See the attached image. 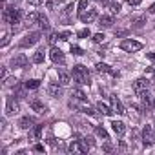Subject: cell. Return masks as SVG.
<instances>
[{
	"mask_svg": "<svg viewBox=\"0 0 155 155\" xmlns=\"http://www.w3.org/2000/svg\"><path fill=\"white\" fill-rule=\"evenodd\" d=\"M73 79H75V82H77V84H82V86H88V84L91 82L88 69H86L84 66H81V64L73 66Z\"/></svg>",
	"mask_w": 155,
	"mask_h": 155,
	"instance_id": "1",
	"label": "cell"
},
{
	"mask_svg": "<svg viewBox=\"0 0 155 155\" xmlns=\"http://www.w3.org/2000/svg\"><path fill=\"white\" fill-rule=\"evenodd\" d=\"M2 18H4V22H6V24H13V26H15V24H20L22 11H20V9H17V8H15V4H13V6H8V8L4 9V17H2Z\"/></svg>",
	"mask_w": 155,
	"mask_h": 155,
	"instance_id": "2",
	"label": "cell"
},
{
	"mask_svg": "<svg viewBox=\"0 0 155 155\" xmlns=\"http://www.w3.org/2000/svg\"><path fill=\"white\" fill-rule=\"evenodd\" d=\"M69 106H71V108H77V110H81L82 113H88V115H95L93 108H90L88 104H84V99H77V97H73V99L69 101Z\"/></svg>",
	"mask_w": 155,
	"mask_h": 155,
	"instance_id": "3",
	"label": "cell"
},
{
	"mask_svg": "<svg viewBox=\"0 0 155 155\" xmlns=\"http://www.w3.org/2000/svg\"><path fill=\"white\" fill-rule=\"evenodd\" d=\"M38 40H40V33H38V31L28 33V35L20 40V48H31V46H35Z\"/></svg>",
	"mask_w": 155,
	"mask_h": 155,
	"instance_id": "4",
	"label": "cell"
},
{
	"mask_svg": "<svg viewBox=\"0 0 155 155\" xmlns=\"http://www.w3.org/2000/svg\"><path fill=\"white\" fill-rule=\"evenodd\" d=\"M120 49H124V51H128V53H133V51L142 49V44H140V42H137V40L126 38V40H122V42H120Z\"/></svg>",
	"mask_w": 155,
	"mask_h": 155,
	"instance_id": "5",
	"label": "cell"
},
{
	"mask_svg": "<svg viewBox=\"0 0 155 155\" xmlns=\"http://www.w3.org/2000/svg\"><path fill=\"white\" fill-rule=\"evenodd\" d=\"M142 142H144V146H151L155 142V131H153L151 126H144V130H142Z\"/></svg>",
	"mask_w": 155,
	"mask_h": 155,
	"instance_id": "6",
	"label": "cell"
},
{
	"mask_svg": "<svg viewBox=\"0 0 155 155\" xmlns=\"http://www.w3.org/2000/svg\"><path fill=\"white\" fill-rule=\"evenodd\" d=\"M148 90H150V81H148V79H139V81L133 82V91H135L137 95H140V93H144V91H148Z\"/></svg>",
	"mask_w": 155,
	"mask_h": 155,
	"instance_id": "7",
	"label": "cell"
},
{
	"mask_svg": "<svg viewBox=\"0 0 155 155\" xmlns=\"http://www.w3.org/2000/svg\"><path fill=\"white\" fill-rule=\"evenodd\" d=\"M18 111H20L18 102H17L13 97H9V99H8V102H6V115H8V117H13V115H17Z\"/></svg>",
	"mask_w": 155,
	"mask_h": 155,
	"instance_id": "8",
	"label": "cell"
},
{
	"mask_svg": "<svg viewBox=\"0 0 155 155\" xmlns=\"http://www.w3.org/2000/svg\"><path fill=\"white\" fill-rule=\"evenodd\" d=\"M79 18H81V22H84V24H90V22H93V20L97 18V9H93V8H88L84 13H81V15H79Z\"/></svg>",
	"mask_w": 155,
	"mask_h": 155,
	"instance_id": "9",
	"label": "cell"
},
{
	"mask_svg": "<svg viewBox=\"0 0 155 155\" xmlns=\"http://www.w3.org/2000/svg\"><path fill=\"white\" fill-rule=\"evenodd\" d=\"M26 64H28V57L24 53H18V55L11 57V66L13 68H24Z\"/></svg>",
	"mask_w": 155,
	"mask_h": 155,
	"instance_id": "10",
	"label": "cell"
},
{
	"mask_svg": "<svg viewBox=\"0 0 155 155\" xmlns=\"http://www.w3.org/2000/svg\"><path fill=\"white\" fill-rule=\"evenodd\" d=\"M29 106H31L33 111H37V113H40V115L48 111V106H46L44 102H40L38 99H31V101H29Z\"/></svg>",
	"mask_w": 155,
	"mask_h": 155,
	"instance_id": "11",
	"label": "cell"
},
{
	"mask_svg": "<svg viewBox=\"0 0 155 155\" xmlns=\"http://www.w3.org/2000/svg\"><path fill=\"white\" fill-rule=\"evenodd\" d=\"M58 82H60V86H69V84H71V75H69V71H66L64 68L58 69Z\"/></svg>",
	"mask_w": 155,
	"mask_h": 155,
	"instance_id": "12",
	"label": "cell"
},
{
	"mask_svg": "<svg viewBox=\"0 0 155 155\" xmlns=\"http://www.w3.org/2000/svg\"><path fill=\"white\" fill-rule=\"evenodd\" d=\"M111 130H113V133H115L117 137H122V135L126 133V126H124L122 120H113V122H111Z\"/></svg>",
	"mask_w": 155,
	"mask_h": 155,
	"instance_id": "13",
	"label": "cell"
},
{
	"mask_svg": "<svg viewBox=\"0 0 155 155\" xmlns=\"http://www.w3.org/2000/svg\"><path fill=\"white\" fill-rule=\"evenodd\" d=\"M49 57H51V60H53L55 64H64V60H66V57H64V53H62L60 49H57V48H53V49H51V53H49Z\"/></svg>",
	"mask_w": 155,
	"mask_h": 155,
	"instance_id": "14",
	"label": "cell"
},
{
	"mask_svg": "<svg viewBox=\"0 0 155 155\" xmlns=\"http://www.w3.org/2000/svg\"><path fill=\"white\" fill-rule=\"evenodd\" d=\"M111 106H113V111L115 113H119V115H124L126 113V110H124L122 102L117 99V95H111Z\"/></svg>",
	"mask_w": 155,
	"mask_h": 155,
	"instance_id": "15",
	"label": "cell"
},
{
	"mask_svg": "<svg viewBox=\"0 0 155 155\" xmlns=\"http://www.w3.org/2000/svg\"><path fill=\"white\" fill-rule=\"evenodd\" d=\"M95 68H97V71H99V73H106V75L117 77V73H115V71L111 69V66H108V64H104V62H99V64H97Z\"/></svg>",
	"mask_w": 155,
	"mask_h": 155,
	"instance_id": "16",
	"label": "cell"
},
{
	"mask_svg": "<svg viewBox=\"0 0 155 155\" xmlns=\"http://www.w3.org/2000/svg\"><path fill=\"white\" fill-rule=\"evenodd\" d=\"M33 124H35V119L29 117V115H28V117H22V119L18 120V128H20V130H29Z\"/></svg>",
	"mask_w": 155,
	"mask_h": 155,
	"instance_id": "17",
	"label": "cell"
},
{
	"mask_svg": "<svg viewBox=\"0 0 155 155\" xmlns=\"http://www.w3.org/2000/svg\"><path fill=\"white\" fill-rule=\"evenodd\" d=\"M48 93H49L51 97L58 99V97H62V88H60L58 84H49V86H48Z\"/></svg>",
	"mask_w": 155,
	"mask_h": 155,
	"instance_id": "18",
	"label": "cell"
},
{
	"mask_svg": "<svg viewBox=\"0 0 155 155\" xmlns=\"http://www.w3.org/2000/svg\"><path fill=\"white\" fill-rule=\"evenodd\" d=\"M99 26H101V28H111V26H113V17H111V15L101 17V18H99Z\"/></svg>",
	"mask_w": 155,
	"mask_h": 155,
	"instance_id": "19",
	"label": "cell"
},
{
	"mask_svg": "<svg viewBox=\"0 0 155 155\" xmlns=\"http://www.w3.org/2000/svg\"><path fill=\"white\" fill-rule=\"evenodd\" d=\"M69 151H71V153H84L82 142H81V140H73V142L69 144Z\"/></svg>",
	"mask_w": 155,
	"mask_h": 155,
	"instance_id": "20",
	"label": "cell"
},
{
	"mask_svg": "<svg viewBox=\"0 0 155 155\" xmlns=\"http://www.w3.org/2000/svg\"><path fill=\"white\" fill-rule=\"evenodd\" d=\"M38 13H35V11H31V13H28L26 15V18H24V22L28 24V26H31V24H38Z\"/></svg>",
	"mask_w": 155,
	"mask_h": 155,
	"instance_id": "21",
	"label": "cell"
},
{
	"mask_svg": "<svg viewBox=\"0 0 155 155\" xmlns=\"http://www.w3.org/2000/svg\"><path fill=\"white\" fill-rule=\"evenodd\" d=\"M97 110L102 113V115H111V113H115L108 104H104V102H97Z\"/></svg>",
	"mask_w": 155,
	"mask_h": 155,
	"instance_id": "22",
	"label": "cell"
},
{
	"mask_svg": "<svg viewBox=\"0 0 155 155\" xmlns=\"http://www.w3.org/2000/svg\"><path fill=\"white\" fill-rule=\"evenodd\" d=\"M139 97L142 99V104H144V108H151V106H153V101H151V97H150V93H148V91L140 93Z\"/></svg>",
	"mask_w": 155,
	"mask_h": 155,
	"instance_id": "23",
	"label": "cell"
},
{
	"mask_svg": "<svg viewBox=\"0 0 155 155\" xmlns=\"http://www.w3.org/2000/svg\"><path fill=\"white\" fill-rule=\"evenodd\" d=\"M38 26H40V29H44V31L49 29V20H48L46 15H40V17H38Z\"/></svg>",
	"mask_w": 155,
	"mask_h": 155,
	"instance_id": "24",
	"label": "cell"
},
{
	"mask_svg": "<svg viewBox=\"0 0 155 155\" xmlns=\"http://www.w3.org/2000/svg\"><path fill=\"white\" fill-rule=\"evenodd\" d=\"M131 22H133V26H135V28H140V26H144V24H146V17H133V18H131Z\"/></svg>",
	"mask_w": 155,
	"mask_h": 155,
	"instance_id": "25",
	"label": "cell"
},
{
	"mask_svg": "<svg viewBox=\"0 0 155 155\" xmlns=\"http://www.w3.org/2000/svg\"><path fill=\"white\" fill-rule=\"evenodd\" d=\"M95 131H97V135H99L101 139H104V140H110V137H108V131H106L102 126H97V128H95Z\"/></svg>",
	"mask_w": 155,
	"mask_h": 155,
	"instance_id": "26",
	"label": "cell"
},
{
	"mask_svg": "<svg viewBox=\"0 0 155 155\" xmlns=\"http://www.w3.org/2000/svg\"><path fill=\"white\" fill-rule=\"evenodd\" d=\"M33 62H35V64H42V62H44V51H37V53L33 55Z\"/></svg>",
	"mask_w": 155,
	"mask_h": 155,
	"instance_id": "27",
	"label": "cell"
},
{
	"mask_svg": "<svg viewBox=\"0 0 155 155\" xmlns=\"http://www.w3.org/2000/svg\"><path fill=\"white\" fill-rule=\"evenodd\" d=\"M38 86H40V81H35V79L26 82V90H37Z\"/></svg>",
	"mask_w": 155,
	"mask_h": 155,
	"instance_id": "28",
	"label": "cell"
},
{
	"mask_svg": "<svg viewBox=\"0 0 155 155\" xmlns=\"http://www.w3.org/2000/svg\"><path fill=\"white\" fill-rule=\"evenodd\" d=\"M71 97H77V99H84V101H86V95H84V91H82V90H79V88L71 91Z\"/></svg>",
	"mask_w": 155,
	"mask_h": 155,
	"instance_id": "29",
	"label": "cell"
},
{
	"mask_svg": "<svg viewBox=\"0 0 155 155\" xmlns=\"http://www.w3.org/2000/svg\"><path fill=\"white\" fill-rule=\"evenodd\" d=\"M108 8H110V11H111L113 15L120 11V4H117V2H110V4H108Z\"/></svg>",
	"mask_w": 155,
	"mask_h": 155,
	"instance_id": "30",
	"label": "cell"
},
{
	"mask_svg": "<svg viewBox=\"0 0 155 155\" xmlns=\"http://www.w3.org/2000/svg\"><path fill=\"white\" fill-rule=\"evenodd\" d=\"M86 9H88V0H79V9H77V11H79V15L84 13Z\"/></svg>",
	"mask_w": 155,
	"mask_h": 155,
	"instance_id": "31",
	"label": "cell"
},
{
	"mask_svg": "<svg viewBox=\"0 0 155 155\" xmlns=\"http://www.w3.org/2000/svg\"><path fill=\"white\" fill-rule=\"evenodd\" d=\"M58 38H60V35H58V33H51V35H49V38H48V42H49L51 46H55V44L58 42Z\"/></svg>",
	"mask_w": 155,
	"mask_h": 155,
	"instance_id": "32",
	"label": "cell"
},
{
	"mask_svg": "<svg viewBox=\"0 0 155 155\" xmlns=\"http://www.w3.org/2000/svg\"><path fill=\"white\" fill-rule=\"evenodd\" d=\"M77 35H79V38H86V37H91V31L90 29H81Z\"/></svg>",
	"mask_w": 155,
	"mask_h": 155,
	"instance_id": "33",
	"label": "cell"
},
{
	"mask_svg": "<svg viewBox=\"0 0 155 155\" xmlns=\"http://www.w3.org/2000/svg\"><path fill=\"white\" fill-rule=\"evenodd\" d=\"M104 38H106V37H104L102 33H97V35H93V42H97V44H101Z\"/></svg>",
	"mask_w": 155,
	"mask_h": 155,
	"instance_id": "34",
	"label": "cell"
},
{
	"mask_svg": "<svg viewBox=\"0 0 155 155\" xmlns=\"http://www.w3.org/2000/svg\"><path fill=\"white\" fill-rule=\"evenodd\" d=\"M71 53H73V55H82V49L77 48V46H71Z\"/></svg>",
	"mask_w": 155,
	"mask_h": 155,
	"instance_id": "35",
	"label": "cell"
},
{
	"mask_svg": "<svg viewBox=\"0 0 155 155\" xmlns=\"http://www.w3.org/2000/svg\"><path fill=\"white\" fill-rule=\"evenodd\" d=\"M15 82H17V79H15V77H11V79H6V81H4V84H6V86H13Z\"/></svg>",
	"mask_w": 155,
	"mask_h": 155,
	"instance_id": "36",
	"label": "cell"
},
{
	"mask_svg": "<svg viewBox=\"0 0 155 155\" xmlns=\"http://www.w3.org/2000/svg\"><path fill=\"white\" fill-rule=\"evenodd\" d=\"M2 37H4V40H2V48H6V46H8V42H9V33H4Z\"/></svg>",
	"mask_w": 155,
	"mask_h": 155,
	"instance_id": "37",
	"label": "cell"
},
{
	"mask_svg": "<svg viewBox=\"0 0 155 155\" xmlns=\"http://www.w3.org/2000/svg\"><path fill=\"white\" fill-rule=\"evenodd\" d=\"M71 37V33L69 31H64V33H60V40H68Z\"/></svg>",
	"mask_w": 155,
	"mask_h": 155,
	"instance_id": "38",
	"label": "cell"
},
{
	"mask_svg": "<svg viewBox=\"0 0 155 155\" xmlns=\"http://www.w3.org/2000/svg\"><path fill=\"white\" fill-rule=\"evenodd\" d=\"M140 2H142V0H128V4H130V6H139Z\"/></svg>",
	"mask_w": 155,
	"mask_h": 155,
	"instance_id": "39",
	"label": "cell"
},
{
	"mask_svg": "<svg viewBox=\"0 0 155 155\" xmlns=\"http://www.w3.org/2000/svg\"><path fill=\"white\" fill-rule=\"evenodd\" d=\"M28 2H29L31 6H40V4H42V0H28Z\"/></svg>",
	"mask_w": 155,
	"mask_h": 155,
	"instance_id": "40",
	"label": "cell"
},
{
	"mask_svg": "<svg viewBox=\"0 0 155 155\" xmlns=\"http://www.w3.org/2000/svg\"><path fill=\"white\" fill-rule=\"evenodd\" d=\"M35 151H44V146H42V144H37V146H35Z\"/></svg>",
	"mask_w": 155,
	"mask_h": 155,
	"instance_id": "41",
	"label": "cell"
},
{
	"mask_svg": "<svg viewBox=\"0 0 155 155\" xmlns=\"http://www.w3.org/2000/svg\"><path fill=\"white\" fill-rule=\"evenodd\" d=\"M146 57H148V58H150V60H151V62H155V53H148V55H146Z\"/></svg>",
	"mask_w": 155,
	"mask_h": 155,
	"instance_id": "42",
	"label": "cell"
},
{
	"mask_svg": "<svg viewBox=\"0 0 155 155\" xmlns=\"http://www.w3.org/2000/svg\"><path fill=\"white\" fill-rule=\"evenodd\" d=\"M148 13H151V15H155V4H151V6H150V9H148Z\"/></svg>",
	"mask_w": 155,
	"mask_h": 155,
	"instance_id": "43",
	"label": "cell"
},
{
	"mask_svg": "<svg viewBox=\"0 0 155 155\" xmlns=\"http://www.w3.org/2000/svg\"><path fill=\"white\" fill-rule=\"evenodd\" d=\"M115 35H119V37H122V35H126V31H122V29H120V31H115Z\"/></svg>",
	"mask_w": 155,
	"mask_h": 155,
	"instance_id": "44",
	"label": "cell"
},
{
	"mask_svg": "<svg viewBox=\"0 0 155 155\" xmlns=\"http://www.w3.org/2000/svg\"><path fill=\"white\" fill-rule=\"evenodd\" d=\"M11 2H13V4H18V2H20V0H11Z\"/></svg>",
	"mask_w": 155,
	"mask_h": 155,
	"instance_id": "45",
	"label": "cell"
},
{
	"mask_svg": "<svg viewBox=\"0 0 155 155\" xmlns=\"http://www.w3.org/2000/svg\"><path fill=\"white\" fill-rule=\"evenodd\" d=\"M101 2H102V4H108V0H101Z\"/></svg>",
	"mask_w": 155,
	"mask_h": 155,
	"instance_id": "46",
	"label": "cell"
},
{
	"mask_svg": "<svg viewBox=\"0 0 155 155\" xmlns=\"http://www.w3.org/2000/svg\"><path fill=\"white\" fill-rule=\"evenodd\" d=\"M153 90H155V82H153Z\"/></svg>",
	"mask_w": 155,
	"mask_h": 155,
	"instance_id": "47",
	"label": "cell"
},
{
	"mask_svg": "<svg viewBox=\"0 0 155 155\" xmlns=\"http://www.w3.org/2000/svg\"><path fill=\"white\" fill-rule=\"evenodd\" d=\"M153 104H155V97H153Z\"/></svg>",
	"mask_w": 155,
	"mask_h": 155,
	"instance_id": "48",
	"label": "cell"
},
{
	"mask_svg": "<svg viewBox=\"0 0 155 155\" xmlns=\"http://www.w3.org/2000/svg\"><path fill=\"white\" fill-rule=\"evenodd\" d=\"M153 75H155V69H153Z\"/></svg>",
	"mask_w": 155,
	"mask_h": 155,
	"instance_id": "49",
	"label": "cell"
}]
</instances>
